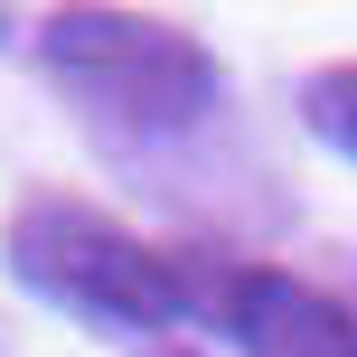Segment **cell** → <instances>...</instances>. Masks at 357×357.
<instances>
[{
	"instance_id": "7a4b0ae2",
	"label": "cell",
	"mask_w": 357,
	"mask_h": 357,
	"mask_svg": "<svg viewBox=\"0 0 357 357\" xmlns=\"http://www.w3.org/2000/svg\"><path fill=\"white\" fill-rule=\"evenodd\" d=\"M47 75L75 94L85 113L132 132H188L216 104V56L169 19H132V10H56L38 38Z\"/></svg>"
},
{
	"instance_id": "3957f363",
	"label": "cell",
	"mask_w": 357,
	"mask_h": 357,
	"mask_svg": "<svg viewBox=\"0 0 357 357\" xmlns=\"http://www.w3.org/2000/svg\"><path fill=\"white\" fill-rule=\"evenodd\" d=\"M188 320L226 329L235 357H357V301L310 291L301 273L235 264V254H178Z\"/></svg>"
},
{
	"instance_id": "6da1fadb",
	"label": "cell",
	"mask_w": 357,
	"mask_h": 357,
	"mask_svg": "<svg viewBox=\"0 0 357 357\" xmlns=\"http://www.w3.org/2000/svg\"><path fill=\"white\" fill-rule=\"evenodd\" d=\"M10 273L56 301L66 320L94 329H132V339H160L188 320V282H178V254L142 245L123 216L75 207V197H29L10 216Z\"/></svg>"
},
{
	"instance_id": "277c9868",
	"label": "cell",
	"mask_w": 357,
	"mask_h": 357,
	"mask_svg": "<svg viewBox=\"0 0 357 357\" xmlns=\"http://www.w3.org/2000/svg\"><path fill=\"white\" fill-rule=\"evenodd\" d=\"M301 113H310V132H320L329 151L357 160V66H320V75L301 85Z\"/></svg>"
}]
</instances>
